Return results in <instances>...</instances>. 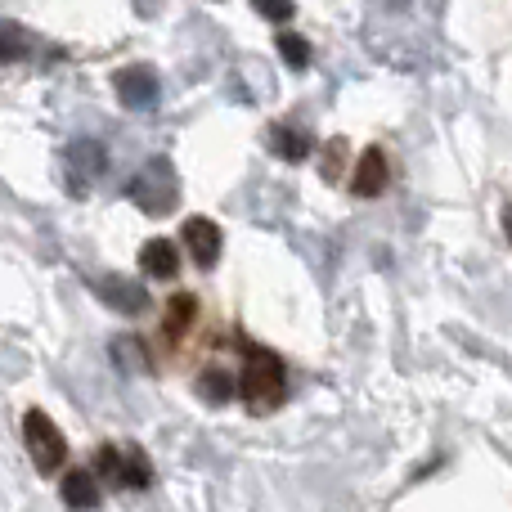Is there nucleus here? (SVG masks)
<instances>
[{
    "mask_svg": "<svg viewBox=\"0 0 512 512\" xmlns=\"http://www.w3.org/2000/svg\"><path fill=\"white\" fill-rule=\"evenodd\" d=\"M239 391L252 414H274L288 396V369L270 346H243V378Z\"/></svg>",
    "mask_w": 512,
    "mask_h": 512,
    "instance_id": "nucleus-1",
    "label": "nucleus"
},
{
    "mask_svg": "<svg viewBox=\"0 0 512 512\" xmlns=\"http://www.w3.org/2000/svg\"><path fill=\"white\" fill-rule=\"evenodd\" d=\"M126 198L140 207L144 216H167L180 203V176L171 167V158H153L144 162V171L126 185Z\"/></svg>",
    "mask_w": 512,
    "mask_h": 512,
    "instance_id": "nucleus-2",
    "label": "nucleus"
},
{
    "mask_svg": "<svg viewBox=\"0 0 512 512\" xmlns=\"http://www.w3.org/2000/svg\"><path fill=\"white\" fill-rule=\"evenodd\" d=\"M23 441H27V454H32L36 472H63L68 463V441L63 432L54 427V418L45 409H27L23 414Z\"/></svg>",
    "mask_w": 512,
    "mask_h": 512,
    "instance_id": "nucleus-3",
    "label": "nucleus"
},
{
    "mask_svg": "<svg viewBox=\"0 0 512 512\" xmlns=\"http://www.w3.org/2000/svg\"><path fill=\"white\" fill-rule=\"evenodd\" d=\"M113 90L117 99H122V108H131V113H144V108H153L162 99V86H158V72L144 68V63H131V68H122L113 77Z\"/></svg>",
    "mask_w": 512,
    "mask_h": 512,
    "instance_id": "nucleus-4",
    "label": "nucleus"
},
{
    "mask_svg": "<svg viewBox=\"0 0 512 512\" xmlns=\"http://www.w3.org/2000/svg\"><path fill=\"white\" fill-rule=\"evenodd\" d=\"M180 234H185V248H189V256H194L198 270H212V265L221 261L225 234H221V225L216 221H207V216H189Z\"/></svg>",
    "mask_w": 512,
    "mask_h": 512,
    "instance_id": "nucleus-5",
    "label": "nucleus"
},
{
    "mask_svg": "<svg viewBox=\"0 0 512 512\" xmlns=\"http://www.w3.org/2000/svg\"><path fill=\"white\" fill-rule=\"evenodd\" d=\"M387 185H391V162H387V153L373 144V149H364L360 162H355L351 194H355V198H378Z\"/></svg>",
    "mask_w": 512,
    "mask_h": 512,
    "instance_id": "nucleus-6",
    "label": "nucleus"
},
{
    "mask_svg": "<svg viewBox=\"0 0 512 512\" xmlns=\"http://www.w3.org/2000/svg\"><path fill=\"white\" fill-rule=\"evenodd\" d=\"M99 292V301L113 310H122V315H140V310H149V292L140 288L135 279H122V274H108V279H90Z\"/></svg>",
    "mask_w": 512,
    "mask_h": 512,
    "instance_id": "nucleus-7",
    "label": "nucleus"
},
{
    "mask_svg": "<svg viewBox=\"0 0 512 512\" xmlns=\"http://www.w3.org/2000/svg\"><path fill=\"white\" fill-rule=\"evenodd\" d=\"M68 167L77 171V176H72V194H86L81 185L108 171V153H104V144H95V140L72 144V149H68Z\"/></svg>",
    "mask_w": 512,
    "mask_h": 512,
    "instance_id": "nucleus-8",
    "label": "nucleus"
},
{
    "mask_svg": "<svg viewBox=\"0 0 512 512\" xmlns=\"http://www.w3.org/2000/svg\"><path fill=\"white\" fill-rule=\"evenodd\" d=\"M140 265H144V274H153V279H176L180 274V248L171 239H149L140 248Z\"/></svg>",
    "mask_w": 512,
    "mask_h": 512,
    "instance_id": "nucleus-9",
    "label": "nucleus"
},
{
    "mask_svg": "<svg viewBox=\"0 0 512 512\" xmlns=\"http://www.w3.org/2000/svg\"><path fill=\"white\" fill-rule=\"evenodd\" d=\"M194 319H198V297L194 292H176V297L167 301V319H162V337H167L171 346L180 342V337L194 328Z\"/></svg>",
    "mask_w": 512,
    "mask_h": 512,
    "instance_id": "nucleus-10",
    "label": "nucleus"
},
{
    "mask_svg": "<svg viewBox=\"0 0 512 512\" xmlns=\"http://www.w3.org/2000/svg\"><path fill=\"white\" fill-rule=\"evenodd\" d=\"M265 149H270L279 162H306L310 158V135L292 131V126H270V131H265Z\"/></svg>",
    "mask_w": 512,
    "mask_h": 512,
    "instance_id": "nucleus-11",
    "label": "nucleus"
},
{
    "mask_svg": "<svg viewBox=\"0 0 512 512\" xmlns=\"http://www.w3.org/2000/svg\"><path fill=\"white\" fill-rule=\"evenodd\" d=\"M59 499L68 508H99V486H95V477L90 472H81V468H72V472H63V481H59Z\"/></svg>",
    "mask_w": 512,
    "mask_h": 512,
    "instance_id": "nucleus-12",
    "label": "nucleus"
},
{
    "mask_svg": "<svg viewBox=\"0 0 512 512\" xmlns=\"http://www.w3.org/2000/svg\"><path fill=\"white\" fill-rule=\"evenodd\" d=\"M117 481H122L126 490H144L153 481L149 459H144L140 450H122V459H117Z\"/></svg>",
    "mask_w": 512,
    "mask_h": 512,
    "instance_id": "nucleus-13",
    "label": "nucleus"
},
{
    "mask_svg": "<svg viewBox=\"0 0 512 512\" xmlns=\"http://www.w3.org/2000/svg\"><path fill=\"white\" fill-rule=\"evenodd\" d=\"M234 391H239V382H234L225 369H207L203 378H198V396H203L207 405H225Z\"/></svg>",
    "mask_w": 512,
    "mask_h": 512,
    "instance_id": "nucleus-14",
    "label": "nucleus"
},
{
    "mask_svg": "<svg viewBox=\"0 0 512 512\" xmlns=\"http://www.w3.org/2000/svg\"><path fill=\"white\" fill-rule=\"evenodd\" d=\"M274 45H279V59L288 63L292 72H306V68H310V41H306V36L279 32V36H274Z\"/></svg>",
    "mask_w": 512,
    "mask_h": 512,
    "instance_id": "nucleus-15",
    "label": "nucleus"
},
{
    "mask_svg": "<svg viewBox=\"0 0 512 512\" xmlns=\"http://www.w3.org/2000/svg\"><path fill=\"white\" fill-rule=\"evenodd\" d=\"M113 360L122 364L126 373H149V351H144L135 337H117V342H113Z\"/></svg>",
    "mask_w": 512,
    "mask_h": 512,
    "instance_id": "nucleus-16",
    "label": "nucleus"
},
{
    "mask_svg": "<svg viewBox=\"0 0 512 512\" xmlns=\"http://www.w3.org/2000/svg\"><path fill=\"white\" fill-rule=\"evenodd\" d=\"M252 9H261L270 23H288V18L297 14V5H292V0H252Z\"/></svg>",
    "mask_w": 512,
    "mask_h": 512,
    "instance_id": "nucleus-17",
    "label": "nucleus"
},
{
    "mask_svg": "<svg viewBox=\"0 0 512 512\" xmlns=\"http://www.w3.org/2000/svg\"><path fill=\"white\" fill-rule=\"evenodd\" d=\"M18 59H23V32H18V23H5V63Z\"/></svg>",
    "mask_w": 512,
    "mask_h": 512,
    "instance_id": "nucleus-18",
    "label": "nucleus"
},
{
    "mask_svg": "<svg viewBox=\"0 0 512 512\" xmlns=\"http://www.w3.org/2000/svg\"><path fill=\"white\" fill-rule=\"evenodd\" d=\"M342 149H346V140H333L328 144V167H324V176L333 180L337 176V167H342Z\"/></svg>",
    "mask_w": 512,
    "mask_h": 512,
    "instance_id": "nucleus-19",
    "label": "nucleus"
},
{
    "mask_svg": "<svg viewBox=\"0 0 512 512\" xmlns=\"http://www.w3.org/2000/svg\"><path fill=\"white\" fill-rule=\"evenodd\" d=\"M504 234H508V243H512V203L504 207Z\"/></svg>",
    "mask_w": 512,
    "mask_h": 512,
    "instance_id": "nucleus-20",
    "label": "nucleus"
}]
</instances>
